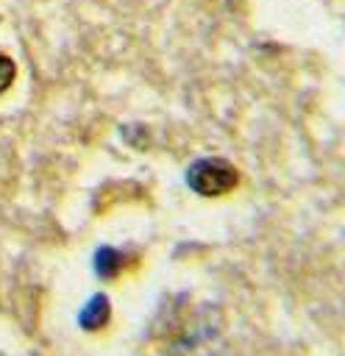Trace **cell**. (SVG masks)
I'll return each mask as SVG.
<instances>
[{"label":"cell","instance_id":"1","mask_svg":"<svg viewBox=\"0 0 345 356\" xmlns=\"http://www.w3.org/2000/svg\"><path fill=\"white\" fill-rule=\"evenodd\" d=\"M239 175L236 167L220 156H206L189 164L186 170V184L192 192L203 195V197H220L225 192H231L236 186Z\"/></svg>","mask_w":345,"mask_h":356},{"label":"cell","instance_id":"3","mask_svg":"<svg viewBox=\"0 0 345 356\" xmlns=\"http://www.w3.org/2000/svg\"><path fill=\"white\" fill-rule=\"evenodd\" d=\"M122 270H125V256H122V250H117V248H111V245L97 248V253H95V273H97L100 278H114V275H120Z\"/></svg>","mask_w":345,"mask_h":356},{"label":"cell","instance_id":"4","mask_svg":"<svg viewBox=\"0 0 345 356\" xmlns=\"http://www.w3.org/2000/svg\"><path fill=\"white\" fill-rule=\"evenodd\" d=\"M14 72H17L14 61H11L6 53H0V95L14 83Z\"/></svg>","mask_w":345,"mask_h":356},{"label":"cell","instance_id":"2","mask_svg":"<svg viewBox=\"0 0 345 356\" xmlns=\"http://www.w3.org/2000/svg\"><path fill=\"white\" fill-rule=\"evenodd\" d=\"M109 317H111L109 298H106V295H92V298L83 303V309L78 312V325H81L83 331H100V328H106Z\"/></svg>","mask_w":345,"mask_h":356}]
</instances>
